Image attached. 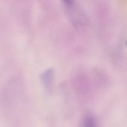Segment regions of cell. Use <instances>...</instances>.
Returning a JSON list of instances; mask_svg holds the SVG:
<instances>
[{"label":"cell","mask_w":127,"mask_h":127,"mask_svg":"<svg viewBox=\"0 0 127 127\" xmlns=\"http://www.w3.org/2000/svg\"><path fill=\"white\" fill-rule=\"evenodd\" d=\"M65 12L74 26L82 28L87 25L88 20L84 10L74 1H64Z\"/></svg>","instance_id":"cell-1"},{"label":"cell","mask_w":127,"mask_h":127,"mask_svg":"<svg viewBox=\"0 0 127 127\" xmlns=\"http://www.w3.org/2000/svg\"><path fill=\"white\" fill-rule=\"evenodd\" d=\"M80 127H100L97 117L92 112L86 113L80 124Z\"/></svg>","instance_id":"cell-2"},{"label":"cell","mask_w":127,"mask_h":127,"mask_svg":"<svg viewBox=\"0 0 127 127\" xmlns=\"http://www.w3.org/2000/svg\"><path fill=\"white\" fill-rule=\"evenodd\" d=\"M43 83L46 87H50L52 85L54 80V71L52 69H48L42 73L41 77Z\"/></svg>","instance_id":"cell-3"}]
</instances>
